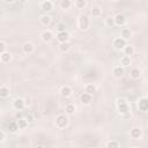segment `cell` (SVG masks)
I'll return each instance as SVG.
<instances>
[{"mask_svg":"<svg viewBox=\"0 0 148 148\" xmlns=\"http://www.w3.org/2000/svg\"><path fill=\"white\" fill-rule=\"evenodd\" d=\"M101 8L98 7V6H95V7H92L91 8V15L94 16V17H98L99 15H101Z\"/></svg>","mask_w":148,"mask_h":148,"instance_id":"83f0119b","label":"cell"},{"mask_svg":"<svg viewBox=\"0 0 148 148\" xmlns=\"http://www.w3.org/2000/svg\"><path fill=\"white\" fill-rule=\"evenodd\" d=\"M5 52H6V43L3 40H1L0 42V54H2Z\"/></svg>","mask_w":148,"mask_h":148,"instance_id":"836d02e7","label":"cell"},{"mask_svg":"<svg viewBox=\"0 0 148 148\" xmlns=\"http://www.w3.org/2000/svg\"><path fill=\"white\" fill-rule=\"evenodd\" d=\"M116 104H117L118 112H119V113H121L123 116L130 112V105H128V103L126 102V99H125V98H118V99H117V102H116Z\"/></svg>","mask_w":148,"mask_h":148,"instance_id":"6da1fadb","label":"cell"},{"mask_svg":"<svg viewBox=\"0 0 148 148\" xmlns=\"http://www.w3.org/2000/svg\"><path fill=\"white\" fill-rule=\"evenodd\" d=\"M5 139H6V133H5V131H3V130H1V131H0V141H1V142H3V141H5Z\"/></svg>","mask_w":148,"mask_h":148,"instance_id":"e575fe53","label":"cell"},{"mask_svg":"<svg viewBox=\"0 0 148 148\" xmlns=\"http://www.w3.org/2000/svg\"><path fill=\"white\" fill-rule=\"evenodd\" d=\"M131 117H132V114H131V112H128V113H126V114H124V118H125V119H128V118L131 119Z\"/></svg>","mask_w":148,"mask_h":148,"instance_id":"74e56055","label":"cell"},{"mask_svg":"<svg viewBox=\"0 0 148 148\" xmlns=\"http://www.w3.org/2000/svg\"><path fill=\"white\" fill-rule=\"evenodd\" d=\"M56 30H57L58 32H64V31H66V24L62 23V22H59V23L57 24V27H56Z\"/></svg>","mask_w":148,"mask_h":148,"instance_id":"1f68e13d","label":"cell"},{"mask_svg":"<svg viewBox=\"0 0 148 148\" xmlns=\"http://www.w3.org/2000/svg\"><path fill=\"white\" fill-rule=\"evenodd\" d=\"M112 73H113V75H114L116 77H121V76L124 75V73H125V69H124L123 66H116V67L112 69Z\"/></svg>","mask_w":148,"mask_h":148,"instance_id":"4fadbf2b","label":"cell"},{"mask_svg":"<svg viewBox=\"0 0 148 148\" xmlns=\"http://www.w3.org/2000/svg\"><path fill=\"white\" fill-rule=\"evenodd\" d=\"M22 51H23L25 54H31V53L35 51V46H34L32 43L27 42V43L23 44V46H22Z\"/></svg>","mask_w":148,"mask_h":148,"instance_id":"30bf717a","label":"cell"},{"mask_svg":"<svg viewBox=\"0 0 148 148\" xmlns=\"http://www.w3.org/2000/svg\"><path fill=\"white\" fill-rule=\"evenodd\" d=\"M106 148H119V143L116 140H110L106 143Z\"/></svg>","mask_w":148,"mask_h":148,"instance_id":"4dcf8cb0","label":"cell"},{"mask_svg":"<svg viewBox=\"0 0 148 148\" xmlns=\"http://www.w3.org/2000/svg\"><path fill=\"white\" fill-rule=\"evenodd\" d=\"M35 148H44L43 146H37V147H35Z\"/></svg>","mask_w":148,"mask_h":148,"instance_id":"ab89813d","label":"cell"},{"mask_svg":"<svg viewBox=\"0 0 148 148\" xmlns=\"http://www.w3.org/2000/svg\"><path fill=\"white\" fill-rule=\"evenodd\" d=\"M52 7H53V2H52V1L46 0V1L40 2V8H42L44 12H50V10L52 9Z\"/></svg>","mask_w":148,"mask_h":148,"instance_id":"5bb4252c","label":"cell"},{"mask_svg":"<svg viewBox=\"0 0 148 148\" xmlns=\"http://www.w3.org/2000/svg\"><path fill=\"white\" fill-rule=\"evenodd\" d=\"M17 130H20V128H18V125H17V121H10V123L8 124V131H9V132L14 133V132H16Z\"/></svg>","mask_w":148,"mask_h":148,"instance_id":"7402d4cb","label":"cell"},{"mask_svg":"<svg viewBox=\"0 0 148 148\" xmlns=\"http://www.w3.org/2000/svg\"><path fill=\"white\" fill-rule=\"evenodd\" d=\"M0 59H1V62L7 64V62H9V61L12 60V56H10L8 52H5V53L0 54Z\"/></svg>","mask_w":148,"mask_h":148,"instance_id":"44dd1931","label":"cell"},{"mask_svg":"<svg viewBox=\"0 0 148 148\" xmlns=\"http://www.w3.org/2000/svg\"><path fill=\"white\" fill-rule=\"evenodd\" d=\"M105 24H106L108 27H113V25H114V17H111V16L106 17V18H105Z\"/></svg>","mask_w":148,"mask_h":148,"instance_id":"d6a6232c","label":"cell"},{"mask_svg":"<svg viewBox=\"0 0 148 148\" xmlns=\"http://www.w3.org/2000/svg\"><path fill=\"white\" fill-rule=\"evenodd\" d=\"M125 23H126V17H125V15H123V14H117V15L114 16V25L123 27V25H125Z\"/></svg>","mask_w":148,"mask_h":148,"instance_id":"ba28073f","label":"cell"},{"mask_svg":"<svg viewBox=\"0 0 148 148\" xmlns=\"http://www.w3.org/2000/svg\"><path fill=\"white\" fill-rule=\"evenodd\" d=\"M77 25L81 30H87L90 27V18L87 15H80L77 20Z\"/></svg>","mask_w":148,"mask_h":148,"instance_id":"7a4b0ae2","label":"cell"},{"mask_svg":"<svg viewBox=\"0 0 148 148\" xmlns=\"http://www.w3.org/2000/svg\"><path fill=\"white\" fill-rule=\"evenodd\" d=\"M59 5H60V7H61L62 9H68V8L72 6V1H71V0H61Z\"/></svg>","mask_w":148,"mask_h":148,"instance_id":"484cf974","label":"cell"},{"mask_svg":"<svg viewBox=\"0 0 148 148\" xmlns=\"http://www.w3.org/2000/svg\"><path fill=\"white\" fill-rule=\"evenodd\" d=\"M39 20H40V23H42L43 25H49V24L51 23V20H52V18H51V16H50V15L44 14V15H42V16H40V18H39Z\"/></svg>","mask_w":148,"mask_h":148,"instance_id":"d6986e66","label":"cell"},{"mask_svg":"<svg viewBox=\"0 0 148 148\" xmlns=\"http://www.w3.org/2000/svg\"><path fill=\"white\" fill-rule=\"evenodd\" d=\"M65 112L67 113V114H73L74 112H75V106H74V104H67L66 106H65Z\"/></svg>","mask_w":148,"mask_h":148,"instance_id":"d4e9b609","label":"cell"},{"mask_svg":"<svg viewBox=\"0 0 148 148\" xmlns=\"http://www.w3.org/2000/svg\"><path fill=\"white\" fill-rule=\"evenodd\" d=\"M134 148H141V147H134Z\"/></svg>","mask_w":148,"mask_h":148,"instance_id":"60d3db41","label":"cell"},{"mask_svg":"<svg viewBox=\"0 0 148 148\" xmlns=\"http://www.w3.org/2000/svg\"><path fill=\"white\" fill-rule=\"evenodd\" d=\"M138 108L142 112H148V97H141L138 101Z\"/></svg>","mask_w":148,"mask_h":148,"instance_id":"5b68a950","label":"cell"},{"mask_svg":"<svg viewBox=\"0 0 148 148\" xmlns=\"http://www.w3.org/2000/svg\"><path fill=\"white\" fill-rule=\"evenodd\" d=\"M69 39V34L67 31H64V32H58L57 34V40L61 44V43H67Z\"/></svg>","mask_w":148,"mask_h":148,"instance_id":"9c48e42d","label":"cell"},{"mask_svg":"<svg viewBox=\"0 0 148 148\" xmlns=\"http://www.w3.org/2000/svg\"><path fill=\"white\" fill-rule=\"evenodd\" d=\"M25 120H27L28 123H32V121H34V117H32V116L29 113V114L25 117Z\"/></svg>","mask_w":148,"mask_h":148,"instance_id":"d590c367","label":"cell"},{"mask_svg":"<svg viewBox=\"0 0 148 148\" xmlns=\"http://www.w3.org/2000/svg\"><path fill=\"white\" fill-rule=\"evenodd\" d=\"M40 37H42V40L44 43H49V42H51L53 39V32L51 30H44L42 32V36Z\"/></svg>","mask_w":148,"mask_h":148,"instance_id":"52a82bcc","label":"cell"},{"mask_svg":"<svg viewBox=\"0 0 148 148\" xmlns=\"http://www.w3.org/2000/svg\"><path fill=\"white\" fill-rule=\"evenodd\" d=\"M59 49H60V51L61 52H68L69 51V49H71V45L68 44V42L67 43H61L60 45H59Z\"/></svg>","mask_w":148,"mask_h":148,"instance_id":"f1b7e54d","label":"cell"},{"mask_svg":"<svg viewBox=\"0 0 148 148\" xmlns=\"http://www.w3.org/2000/svg\"><path fill=\"white\" fill-rule=\"evenodd\" d=\"M130 64H131V59H130V57L124 56V57L120 58V66L126 67V66H130Z\"/></svg>","mask_w":148,"mask_h":148,"instance_id":"cb8c5ba5","label":"cell"},{"mask_svg":"<svg viewBox=\"0 0 148 148\" xmlns=\"http://www.w3.org/2000/svg\"><path fill=\"white\" fill-rule=\"evenodd\" d=\"M74 5H75L76 8L82 9V8H84V7L87 6V1H84V0H76V1L74 2Z\"/></svg>","mask_w":148,"mask_h":148,"instance_id":"f546056e","label":"cell"},{"mask_svg":"<svg viewBox=\"0 0 148 148\" xmlns=\"http://www.w3.org/2000/svg\"><path fill=\"white\" fill-rule=\"evenodd\" d=\"M130 75H131V77H132V79L138 80V79L140 77V75H141V72H140V69H139V68H132V69H131V72H130Z\"/></svg>","mask_w":148,"mask_h":148,"instance_id":"ffe728a7","label":"cell"},{"mask_svg":"<svg viewBox=\"0 0 148 148\" xmlns=\"http://www.w3.org/2000/svg\"><path fill=\"white\" fill-rule=\"evenodd\" d=\"M15 118H16V119H17V120H20V119H22V118H23V117H22V114H21V113H20V112H17V113H16V114H15Z\"/></svg>","mask_w":148,"mask_h":148,"instance_id":"8d00e7d4","label":"cell"},{"mask_svg":"<svg viewBox=\"0 0 148 148\" xmlns=\"http://www.w3.org/2000/svg\"><path fill=\"white\" fill-rule=\"evenodd\" d=\"M84 92H87V94H89V95H92L94 92H96V87H95V84H92V83L86 84V87H84Z\"/></svg>","mask_w":148,"mask_h":148,"instance_id":"e0dca14e","label":"cell"},{"mask_svg":"<svg viewBox=\"0 0 148 148\" xmlns=\"http://www.w3.org/2000/svg\"><path fill=\"white\" fill-rule=\"evenodd\" d=\"M130 135H131L133 139H139V138H141V135H142V131H141L140 127H136V126H135V127L131 128Z\"/></svg>","mask_w":148,"mask_h":148,"instance_id":"8fae6325","label":"cell"},{"mask_svg":"<svg viewBox=\"0 0 148 148\" xmlns=\"http://www.w3.org/2000/svg\"><path fill=\"white\" fill-rule=\"evenodd\" d=\"M126 45H127L126 40L121 37H116L114 40H113V46H114L116 50H124Z\"/></svg>","mask_w":148,"mask_h":148,"instance_id":"277c9868","label":"cell"},{"mask_svg":"<svg viewBox=\"0 0 148 148\" xmlns=\"http://www.w3.org/2000/svg\"><path fill=\"white\" fill-rule=\"evenodd\" d=\"M80 98H81V102H82L83 104H90L91 101H92V96L89 95V94H87V92H83Z\"/></svg>","mask_w":148,"mask_h":148,"instance_id":"9a60e30c","label":"cell"},{"mask_svg":"<svg viewBox=\"0 0 148 148\" xmlns=\"http://www.w3.org/2000/svg\"><path fill=\"white\" fill-rule=\"evenodd\" d=\"M68 124V118L65 114H59L56 118V126L58 128H65Z\"/></svg>","mask_w":148,"mask_h":148,"instance_id":"3957f363","label":"cell"},{"mask_svg":"<svg viewBox=\"0 0 148 148\" xmlns=\"http://www.w3.org/2000/svg\"><path fill=\"white\" fill-rule=\"evenodd\" d=\"M131 35H132V32H131V30L128 28H123L121 31H120V37L124 38L125 40H127L131 37Z\"/></svg>","mask_w":148,"mask_h":148,"instance_id":"2e32d148","label":"cell"},{"mask_svg":"<svg viewBox=\"0 0 148 148\" xmlns=\"http://www.w3.org/2000/svg\"><path fill=\"white\" fill-rule=\"evenodd\" d=\"M7 96H9V89L6 86H1L0 87V97L5 98Z\"/></svg>","mask_w":148,"mask_h":148,"instance_id":"603a6c76","label":"cell"},{"mask_svg":"<svg viewBox=\"0 0 148 148\" xmlns=\"http://www.w3.org/2000/svg\"><path fill=\"white\" fill-rule=\"evenodd\" d=\"M123 51H124V54H125L126 57H130V56H133V54H134V51H135V50H134V46H132V45H126Z\"/></svg>","mask_w":148,"mask_h":148,"instance_id":"ac0fdd59","label":"cell"},{"mask_svg":"<svg viewBox=\"0 0 148 148\" xmlns=\"http://www.w3.org/2000/svg\"><path fill=\"white\" fill-rule=\"evenodd\" d=\"M24 101H25V105H28V104H30V99H29V98H25Z\"/></svg>","mask_w":148,"mask_h":148,"instance_id":"f35d334b","label":"cell"},{"mask_svg":"<svg viewBox=\"0 0 148 148\" xmlns=\"http://www.w3.org/2000/svg\"><path fill=\"white\" fill-rule=\"evenodd\" d=\"M72 88L69 86H62L61 89H60V94L62 97H69L72 95Z\"/></svg>","mask_w":148,"mask_h":148,"instance_id":"7c38bea8","label":"cell"},{"mask_svg":"<svg viewBox=\"0 0 148 148\" xmlns=\"http://www.w3.org/2000/svg\"><path fill=\"white\" fill-rule=\"evenodd\" d=\"M28 121L25 120V118H22V119H20V120H17V125H18V128L20 130H24L27 126H28Z\"/></svg>","mask_w":148,"mask_h":148,"instance_id":"4316f807","label":"cell"},{"mask_svg":"<svg viewBox=\"0 0 148 148\" xmlns=\"http://www.w3.org/2000/svg\"><path fill=\"white\" fill-rule=\"evenodd\" d=\"M24 106H25V101H24L23 98H16V99H14V102H13V108H14L15 110L21 111V110L24 109Z\"/></svg>","mask_w":148,"mask_h":148,"instance_id":"8992f818","label":"cell"}]
</instances>
